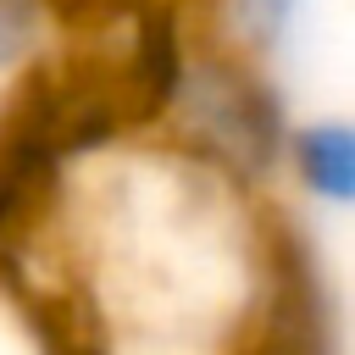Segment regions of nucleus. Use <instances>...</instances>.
Here are the masks:
<instances>
[{
    "instance_id": "f257e3e1",
    "label": "nucleus",
    "mask_w": 355,
    "mask_h": 355,
    "mask_svg": "<svg viewBox=\"0 0 355 355\" xmlns=\"http://www.w3.org/2000/svg\"><path fill=\"white\" fill-rule=\"evenodd\" d=\"M166 111L183 116L189 139L211 161H222V166H233L244 178L266 172L277 161V150H283V105H277V89L266 83V72L250 55L189 50L183 83H178V94H172Z\"/></svg>"
},
{
    "instance_id": "f03ea898",
    "label": "nucleus",
    "mask_w": 355,
    "mask_h": 355,
    "mask_svg": "<svg viewBox=\"0 0 355 355\" xmlns=\"http://www.w3.org/2000/svg\"><path fill=\"white\" fill-rule=\"evenodd\" d=\"M294 161H300L305 183L322 200L344 205L355 194V133L344 122H311V128H300L294 133Z\"/></svg>"
},
{
    "instance_id": "7ed1b4c3",
    "label": "nucleus",
    "mask_w": 355,
    "mask_h": 355,
    "mask_svg": "<svg viewBox=\"0 0 355 355\" xmlns=\"http://www.w3.org/2000/svg\"><path fill=\"white\" fill-rule=\"evenodd\" d=\"M305 6L311 0H222L227 33H233V44L250 50V61L283 55L305 28Z\"/></svg>"
},
{
    "instance_id": "20e7f679",
    "label": "nucleus",
    "mask_w": 355,
    "mask_h": 355,
    "mask_svg": "<svg viewBox=\"0 0 355 355\" xmlns=\"http://www.w3.org/2000/svg\"><path fill=\"white\" fill-rule=\"evenodd\" d=\"M61 17V0H0V78L33 72L44 55V39Z\"/></svg>"
},
{
    "instance_id": "39448f33",
    "label": "nucleus",
    "mask_w": 355,
    "mask_h": 355,
    "mask_svg": "<svg viewBox=\"0 0 355 355\" xmlns=\"http://www.w3.org/2000/svg\"><path fill=\"white\" fill-rule=\"evenodd\" d=\"M255 355H311V316L305 311H283L277 327L266 333V344H255Z\"/></svg>"
}]
</instances>
